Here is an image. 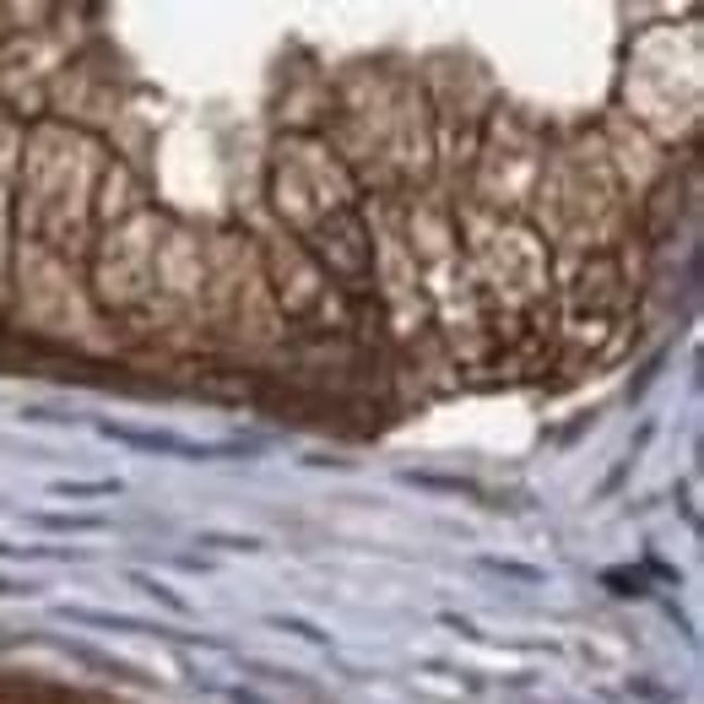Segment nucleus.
Masks as SVG:
<instances>
[{
	"label": "nucleus",
	"instance_id": "f257e3e1",
	"mask_svg": "<svg viewBox=\"0 0 704 704\" xmlns=\"http://www.w3.org/2000/svg\"><path fill=\"white\" fill-rule=\"evenodd\" d=\"M98 433L120 439V444H136V450H157V455H184V461H212V455H244L250 450V444H195V439H179V433H152V428H126V422H104Z\"/></svg>",
	"mask_w": 704,
	"mask_h": 704
},
{
	"label": "nucleus",
	"instance_id": "f03ea898",
	"mask_svg": "<svg viewBox=\"0 0 704 704\" xmlns=\"http://www.w3.org/2000/svg\"><path fill=\"white\" fill-rule=\"evenodd\" d=\"M38 526H55V532H104L98 515H38Z\"/></svg>",
	"mask_w": 704,
	"mask_h": 704
},
{
	"label": "nucleus",
	"instance_id": "7ed1b4c3",
	"mask_svg": "<svg viewBox=\"0 0 704 704\" xmlns=\"http://www.w3.org/2000/svg\"><path fill=\"white\" fill-rule=\"evenodd\" d=\"M120 482H55V493H71V499H104L115 493Z\"/></svg>",
	"mask_w": 704,
	"mask_h": 704
},
{
	"label": "nucleus",
	"instance_id": "20e7f679",
	"mask_svg": "<svg viewBox=\"0 0 704 704\" xmlns=\"http://www.w3.org/2000/svg\"><path fill=\"white\" fill-rule=\"evenodd\" d=\"M136 585H146V590H152V596H157V601H168V607H174V612H184V601H179V596H174V590H168V585H157V580H146V574H136Z\"/></svg>",
	"mask_w": 704,
	"mask_h": 704
},
{
	"label": "nucleus",
	"instance_id": "39448f33",
	"mask_svg": "<svg viewBox=\"0 0 704 704\" xmlns=\"http://www.w3.org/2000/svg\"><path fill=\"white\" fill-rule=\"evenodd\" d=\"M482 569H504V574H521V580H537V569H526V563H504V559H482Z\"/></svg>",
	"mask_w": 704,
	"mask_h": 704
},
{
	"label": "nucleus",
	"instance_id": "423d86ee",
	"mask_svg": "<svg viewBox=\"0 0 704 704\" xmlns=\"http://www.w3.org/2000/svg\"><path fill=\"white\" fill-rule=\"evenodd\" d=\"M27 585H16V580H0V596H22Z\"/></svg>",
	"mask_w": 704,
	"mask_h": 704
}]
</instances>
